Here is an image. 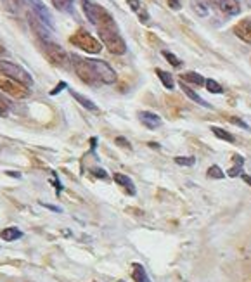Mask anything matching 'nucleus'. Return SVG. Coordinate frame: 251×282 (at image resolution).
Masks as SVG:
<instances>
[{"label": "nucleus", "mask_w": 251, "mask_h": 282, "mask_svg": "<svg viewBox=\"0 0 251 282\" xmlns=\"http://www.w3.org/2000/svg\"><path fill=\"white\" fill-rule=\"evenodd\" d=\"M97 33L100 36V44L114 56H123L126 52V44L123 40L122 33L118 30V24L114 22L113 16L108 10H104L102 18H100L99 24L96 26Z\"/></svg>", "instance_id": "nucleus-1"}, {"label": "nucleus", "mask_w": 251, "mask_h": 282, "mask_svg": "<svg viewBox=\"0 0 251 282\" xmlns=\"http://www.w3.org/2000/svg\"><path fill=\"white\" fill-rule=\"evenodd\" d=\"M70 44L82 48V50H85L87 54H99V52L102 50V44L97 38H94L87 30H82V28L76 30V32L70 36Z\"/></svg>", "instance_id": "nucleus-2"}, {"label": "nucleus", "mask_w": 251, "mask_h": 282, "mask_svg": "<svg viewBox=\"0 0 251 282\" xmlns=\"http://www.w3.org/2000/svg\"><path fill=\"white\" fill-rule=\"evenodd\" d=\"M71 64H73V70L74 73L78 74V78H80L84 84L87 85H92V87H96V85H99V78H97L96 71H94V68L90 64V61L85 58H80V56L73 54L71 56Z\"/></svg>", "instance_id": "nucleus-3"}, {"label": "nucleus", "mask_w": 251, "mask_h": 282, "mask_svg": "<svg viewBox=\"0 0 251 282\" xmlns=\"http://www.w3.org/2000/svg\"><path fill=\"white\" fill-rule=\"evenodd\" d=\"M40 45H42L44 56H46L47 61L50 62L52 66L68 68V64L71 62V58L66 54V50L61 47V45L52 42V40H48V42H40Z\"/></svg>", "instance_id": "nucleus-4"}, {"label": "nucleus", "mask_w": 251, "mask_h": 282, "mask_svg": "<svg viewBox=\"0 0 251 282\" xmlns=\"http://www.w3.org/2000/svg\"><path fill=\"white\" fill-rule=\"evenodd\" d=\"M0 90L4 94H7V96L14 97V99H26L30 96V87L10 78L4 71H0Z\"/></svg>", "instance_id": "nucleus-5"}, {"label": "nucleus", "mask_w": 251, "mask_h": 282, "mask_svg": "<svg viewBox=\"0 0 251 282\" xmlns=\"http://www.w3.org/2000/svg\"><path fill=\"white\" fill-rule=\"evenodd\" d=\"M0 71H4L6 74H9L10 78L18 80L20 84L26 85V87H32V85H33L32 74H30L24 68H21L20 64H14V62L4 61V59H2V61H0Z\"/></svg>", "instance_id": "nucleus-6"}, {"label": "nucleus", "mask_w": 251, "mask_h": 282, "mask_svg": "<svg viewBox=\"0 0 251 282\" xmlns=\"http://www.w3.org/2000/svg\"><path fill=\"white\" fill-rule=\"evenodd\" d=\"M90 61V64L94 68V71H96L97 78H99L100 84L104 85H111L116 82V71L111 68L110 64H108L106 61H99V59H88Z\"/></svg>", "instance_id": "nucleus-7"}, {"label": "nucleus", "mask_w": 251, "mask_h": 282, "mask_svg": "<svg viewBox=\"0 0 251 282\" xmlns=\"http://www.w3.org/2000/svg\"><path fill=\"white\" fill-rule=\"evenodd\" d=\"M28 22H30V28L33 30V33L40 38V42L52 40V30L44 21H40L33 12H28Z\"/></svg>", "instance_id": "nucleus-8"}, {"label": "nucleus", "mask_w": 251, "mask_h": 282, "mask_svg": "<svg viewBox=\"0 0 251 282\" xmlns=\"http://www.w3.org/2000/svg\"><path fill=\"white\" fill-rule=\"evenodd\" d=\"M32 6V12L38 18L40 21H44L50 30H54V18H52L50 10L47 9V6L42 0H26Z\"/></svg>", "instance_id": "nucleus-9"}, {"label": "nucleus", "mask_w": 251, "mask_h": 282, "mask_svg": "<svg viewBox=\"0 0 251 282\" xmlns=\"http://www.w3.org/2000/svg\"><path fill=\"white\" fill-rule=\"evenodd\" d=\"M82 9H84V14L87 16V20L92 22L94 26L99 24L100 18H102L104 14V7L97 6V4L90 2V0H82Z\"/></svg>", "instance_id": "nucleus-10"}, {"label": "nucleus", "mask_w": 251, "mask_h": 282, "mask_svg": "<svg viewBox=\"0 0 251 282\" xmlns=\"http://www.w3.org/2000/svg\"><path fill=\"white\" fill-rule=\"evenodd\" d=\"M138 120H140V123L146 126V128L149 130H156L160 128L161 125H163V120H161V116H158L156 112H151V111H140L138 112Z\"/></svg>", "instance_id": "nucleus-11"}, {"label": "nucleus", "mask_w": 251, "mask_h": 282, "mask_svg": "<svg viewBox=\"0 0 251 282\" xmlns=\"http://www.w3.org/2000/svg\"><path fill=\"white\" fill-rule=\"evenodd\" d=\"M234 33L238 38H241L242 42L251 45V20H241L238 24L234 26Z\"/></svg>", "instance_id": "nucleus-12"}, {"label": "nucleus", "mask_w": 251, "mask_h": 282, "mask_svg": "<svg viewBox=\"0 0 251 282\" xmlns=\"http://www.w3.org/2000/svg\"><path fill=\"white\" fill-rule=\"evenodd\" d=\"M113 178H114V182L118 184V186L122 187V189L125 190V192L128 194V196H136V194H137L136 186H134L132 178H130L128 175H123V174H114V175H113Z\"/></svg>", "instance_id": "nucleus-13"}, {"label": "nucleus", "mask_w": 251, "mask_h": 282, "mask_svg": "<svg viewBox=\"0 0 251 282\" xmlns=\"http://www.w3.org/2000/svg\"><path fill=\"white\" fill-rule=\"evenodd\" d=\"M218 9L227 16H238L241 12V6H239L238 0H220Z\"/></svg>", "instance_id": "nucleus-14"}, {"label": "nucleus", "mask_w": 251, "mask_h": 282, "mask_svg": "<svg viewBox=\"0 0 251 282\" xmlns=\"http://www.w3.org/2000/svg\"><path fill=\"white\" fill-rule=\"evenodd\" d=\"M126 4H128V7L134 10V12L138 16V21L144 22V24H148L149 22V14L148 10H146L144 4L140 2V0H126Z\"/></svg>", "instance_id": "nucleus-15"}, {"label": "nucleus", "mask_w": 251, "mask_h": 282, "mask_svg": "<svg viewBox=\"0 0 251 282\" xmlns=\"http://www.w3.org/2000/svg\"><path fill=\"white\" fill-rule=\"evenodd\" d=\"M180 82H184V84L198 85V87H201V85H206V80H204L203 76H201L200 73H196V71H187V73L180 74Z\"/></svg>", "instance_id": "nucleus-16"}, {"label": "nucleus", "mask_w": 251, "mask_h": 282, "mask_svg": "<svg viewBox=\"0 0 251 282\" xmlns=\"http://www.w3.org/2000/svg\"><path fill=\"white\" fill-rule=\"evenodd\" d=\"M180 88H182V92L186 94V96L189 97L190 100H194V102H198V104H200V106H203V108H212V106H210V104L203 99V97L198 96V94L194 92V90L190 88L187 84H184V82H180Z\"/></svg>", "instance_id": "nucleus-17"}, {"label": "nucleus", "mask_w": 251, "mask_h": 282, "mask_svg": "<svg viewBox=\"0 0 251 282\" xmlns=\"http://www.w3.org/2000/svg\"><path fill=\"white\" fill-rule=\"evenodd\" d=\"M0 238L4 240H7V242H12V240H18V239L23 238V232H21L18 227H7L0 232Z\"/></svg>", "instance_id": "nucleus-18"}, {"label": "nucleus", "mask_w": 251, "mask_h": 282, "mask_svg": "<svg viewBox=\"0 0 251 282\" xmlns=\"http://www.w3.org/2000/svg\"><path fill=\"white\" fill-rule=\"evenodd\" d=\"M70 94H71V97H73V99H76L78 102H80L82 106H84L85 109H88V111H97V109H99V108L96 106V102H94V100H90V99H88V97L82 96V94L74 92V90H70Z\"/></svg>", "instance_id": "nucleus-19"}, {"label": "nucleus", "mask_w": 251, "mask_h": 282, "mask_svg": "<svg viewBox=\"0 0 251 282\" xmlns=\"http://www.w3.org/2000/svg\"><path fill=\"white\" fill-rule=\"evenodd\" d=\"M156 74H158V78L161 80V84H163V87L164 88H168V90H174L175 88V82H174V76H172L168 71H163V70H156Z\"/></svg>", "instance_id": "nucleus-20"}, {"label": "nucleus", "mask_w": 251, "mask_h": 282, "mask_svg": "<svg viewBox=\"0 0 251 282\" xmlns=\"http://www.w3.org/2000/svg\"><path fill=\"white\" fill-rule=\"evenodd\" d=\"M132 268H134V272H132L134 280H136V282H149L148 272H146L144 266H142L140 263H134Z\"/></svg>", "instance_id": "nucleus-21"}, {"label": "nucleus", "mask_w": 251, "mask_h": 282, "mask_svg": "<svg viewBox=\"0 0 251 282\" xmlns=\"http://www.w3.org/2000/svg\"><path fill=\"white\" fill-rule=\"evenodd\" d=\"M190 7H192V10L198 14V16L201 18H206L208 16V6H206L204 0H190Z\"/></svg>", "instance_id": "nucleus-22"}, {"label": "nucleus", "mask_w": 251, "mask_h": 282, "mask_svg": "<svg viewBox=\"0 0 251 282\" xmlns=\"http://www.w3.org/2000/svg\"><path fill=\"white\" fill-rule=\"evenodd\" d=\"M212 134H215V137H218L220 140L230 142V144H234V142H236V137H234V135L228 134L227 130L220 128V126H212Z\"/></svg>", "instance_id": "nucleus-23"}, {"label": "nucleus", "mask_w": 251, "mask_h": 282, "mask_svg": "<svg viewBox=\"0 0 251 282\" xmlns=\"http://www.w3.org/2000/svg\"><path fill=\"white\" fill-rule=\"evenodd\" d=\"M54 7L58 10H62V12H73V4L74 0H52Z\"/></svg>", "instance_id": "nucleus-24"}, {"label": "nucleus", "mask_w": 251, "mask_h": 282, "mask_svg": "<svg viewBox=\"0 0 251 282\" xmlns=\"http://www.w3.org/2000/svg\"><path fill=\"white\" fill-rule=\"evenodd\" d=\"M234 161H236V164L230 168V170L227 172L228 176H238L239 174H242L241 168H242V164H244V158H242V156H238V154H236V156H234Z\"/></svg>", "instance_id": "nucleus-25"}, {"label": "nucleus", "mask_w": 251, "mask_h": 282, "mask_svg": "<svg viewBox=\"0 0 251 282\" xmlns=\"http://www.w3.org/2000/svg\"><path fill=\"white\" fill-rule=\"evenodd\" d=\"M161 54H163V58L166 59V61L170 62V64L174 66V68H180L182 66V61L175 54H172V52H168V50H163Z\"/></svg>", "instance_id": "nucleus-26"}, {"label": "nucleus", "mask_w": 251, "mask_h": 282, "mask_svg": "<svg viewBox=\"0 0 251 282\" xmlns=\"http://www.w3.org/2000/svg\"><path fill=\"white\" fill-rule=\"evenodd\" d=\"M206 88H208V92H212V94H222L224 92V88H222V85L218 84V82H215V80H206Z\"/></svg>", "instance_id": "nucleus-27"}, {"label": "nucleus", "mask_w": 251, "mask_h": 282, "mask_svg": "<svg viewBox=\"0 0 251 282\" xmlns=\"http://www.w3.org/2000/svg\"><path fill=\"white\" fill-rule=\"evenodd\" d=\"M175 163L180 164V166H194L196 160L192 156H177L175 158Z\"/></svg>", "instance_id": "nucleus-28"}, {"label": "nucleus", "mask_w": 251, "mask_h": 282, "mask_svg": "<svg viewBox=\"0 0 251 282\" xmlns=\"http://www.w3.org/2000/svg\"><path fill=\"white\" fill-rule=\"evenodd\" d=\"M208 176L210 178H224V176H226V174H224L222 172V168L220 166H216V164H213V166H210L208 168Z\"/></svg>", "instance_id": "nucleus-29"}, {"label": "nucleus", "mask_w": 251, "mask_h": 282, "mask_svg": "<svg viewBox=\"0 0 251 282\" xmlns=\"http://www.w3.org/2000/svg\"><path fill=\"white\" fill-rule=\"evenodd\" d=\"M228 122H230V123H232V125H238V126H241V128H246V130H248V128H250V126H248V125H246V123H244V122H242V120H241V118H236V116H228Z\"/></svg>", "instance_id": "nucleus-30"}, {"label": "nucleus", "mask_w": 251, "mask_h": 282, "mask_svg": "<svg viewBox=\"0 0 251 282\" xmlns=\"http://www.w3.org/2000/svg\"><path fill=\"white\" fill-rule=\"evenodd\" d=\"M166 2H168V6H170V9H174V10H180V7H182L180 0H166Z\"/></svg>", "instance_id": "nucleus-31"}, {"label": "nucleus", "mask_w": 251, "mask_h": 282, "mask_svg": "<svg viewBox=\"0 0 251 282\" xmlns=\"http://www.w3.org/2000/svg\"><path fill=\"white\" fill-rule=\"evenodd\" d=\"M90 172L97 176V178H106V176H108V175H106V172H104L102 168H92Z\"/></svg>", "instance_id": "nucleus-32"}, {"label": "nucleus", "mask_w": 251, "mask_h": 282, "mask_svg": "<svg viewBox=\"0 0 251 282\" xmlns=\"http://www.w3.org/2000/svg\"><path fill=\"white\" fill-rule=\"evenodd\" d=\"M116 144L118 146H122V148H130V142L126 140V138H123V137H116Z\"/></svg>", "instance_id": "nucleus-33"}, {"label": "nucleus", "mask_w": 251, "mask_h": 282, "mask_svg": "<svg viewBox=\"0 0 251 282\" xmlns=\"http://www.w3.org/2000/svg\"><path fill=\"white\" fill-rule=\"evenodd\" d=\"M7 109H9V108H7V102L2 99V97H0V116H6L7 114Z\"/></svg>", "instance_id": "nucleus-34"}, {"label": "nucleus", "mask_w": 251, "mask_h": 282, "mask_svg": "<svg viewBox=\"0 0 251 282\" xmlns=\"http://www.w3.org/2000/svg\"><path fill=\"white\" fill-rule=\"evenodd\" d=\"M62 88H66V84H64V82H61V84H59V85H56V88H54V90H50V96H56V94H59Z\"/></svg>", "instance_id": "nucleus-35"}, {"label": "nucleus", "mask_w": 251, "mask_h": 282, "mask_svg": "<svg viewBox=\"0 0 251 282\" xmlns=\"http://www.w3.org/2000/svg\"><path fill=\"white\" fill-rule=\"evenodd\" d=\"M241 176H242V180H244V182L251 187V176H250V175H246V174H241Z\"/></svg>", "instance_id": "nucleus-36"}, {"label": "nucleus", "mask_w": 251, "mask_h": 282, "mask_svg": "<svg viewBox=\"0 0 251 282\" xmlns=\"http://www.w3.org/2000/svg\"><path fill=\"white\" fill-rule=\"evenodd\" d=\"M4 54H6V47H4V45L0 44V58H2Z\"/></svg>", "instance_id": "nucleus-37"}, {"label": "nucleus", "mask_w": 251, "mask_h": 282, "mask_svg": "<svg viewBox=\"0 0 251 282\" xmlns=\"http://www.w3.org/2000/svg\"><path fill=\"white\" fill-rule=\"evenodd\" d=\"M149 146H151L152 149H160V146H158V144H154V142H149Z\"/></svg>", "instance_id": "nucleus-38"}, {"label": "nucleus", "mask_w": 251, "mask_h": 282, "mask_svg": "<svg viewBox=\"0 0 251 282\" xmlns=\"http://www.w3.org/2000/svg\"><path fill=\"white\" fill-rule=\"evenodd\" d=\"M212 2L215 4V6H218V2H220V0H212Z\"/></svg>", "instance_id": "nucleus-39"}]
</instances>
